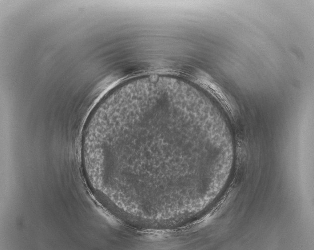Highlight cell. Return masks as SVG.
<instances>
[{
    "label": "cell",
    "instance_id": "1",
    "mask_svg": "<svg viewBox=\"0 0 314 250\" xmlns=\"http://www.w3.org/2000/svg\"><path fill=\"white\" fill-rule=\"evenodd\" d=\"M200 77L199 82L203 87L211 93L227 111L233 112L235 107L231 100L217 84L211 80L209 76L203 73V75Z\"/></svg>",
    "mask_w": 314,
    "mask_h": 250
}]
</instances>
